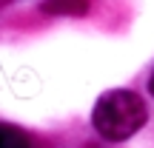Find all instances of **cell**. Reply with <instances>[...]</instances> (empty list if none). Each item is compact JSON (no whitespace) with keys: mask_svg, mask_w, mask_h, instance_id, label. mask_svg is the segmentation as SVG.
I'll use <instances>...</instances> for the list:
<instances>
[{"mask_svg":"<svg viewBox=\"0 0 154 148\" xmlns=\"http://www.w3.org/2000/svg\"><path fill=\"white\" fill-rule=\"evenodd\" d=\"M146 117H149V111H146L143 97L128 88H114V91L100 94L91 111L94 131L109 143H123V140L134 137L146 125Z\"/></svg>","mask_w":154,"mask_h":148,"instance_id":"obj_1","label":"cell"},{"mask_svg":"<svg viewBox=\"0 0 154 148\" xmlns=\"http://www.w3.org/2000/svg\"><path fill=\"white\" fill-rule=\"evenodd\" d=\"M43 11L49 14H86L88 11V0H46L43 3Z\"/></svg>","mask_w":154,"mask_h":148,"instance_id":"obj_2","label":"cell"},{"mask_svg":"<svg viewBox=\"0 0 154 148\" xmlns=\"http://www.w3.org/2000/svg\"><path fill=\"white\" fill-rule=\"evenodd\" d=\"M3 148H32V140L14 125H3Z\"/></svg>","mask_w":154,"mask_h":148,"instance_id":"obj_3","label":"cell"},{"mask_svg":"<svg viewBox=\"0 0 154 148\" xmlns=\"http://www.w3.org/2000/svg\"><path fill=\"white\" fill-rule=\"evenodd\" d=\"M149 88H151V94H154V74H151V80H149Z\"/></svg>","mask_w":154,"mask_h":148,"instance_id":"obj_4","label":"cell"},{"mask_svg":"<svg viewBox=\"0 0 154 148\" xmlns=\"http://www.w3.org/2000/svg\"><path fill=\"white\" fill-rule=\"evenodd\" d=\"M88 148H94V145H88Z\"/></svg>","mask_w":154,"mask_h":148,"instance_id":"obj_5","label":"cell"}]
</instances>
